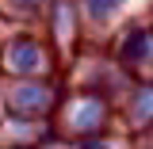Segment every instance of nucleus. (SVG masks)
<instances>
[{
  "mask_svg": "<svg viewBox=\"0 0 153 149\" xmlns=\"http://www.w3.org/2000/svg\"><path fill=\"white\" fill-rule=\"evenodd\" d=\"M84 4H88V12H92L96 19H107V16L115 12V8L123 4V0H84Z\"/></svg>",
  "mask_w": 153,
  "mask_h": 149,
  "instance_id": "nucleus-1",
  "label": "nucleus"
},
{
  "mask_svg": "<svg viewBox=\"0 0 153 149\" xmlns=\"http://www.w3.org/2000/svg\"><path fill=\"white\" fill-rule=\"evenodd\" d=\"M84 149H107V145H103V142H92V145H84Z\"/></svg>",
  "mask_w": 153,
  "mask_h": 149,
  "instance_id": "nucleus-2",
  "label": "nucleus"
}]
</instances>
